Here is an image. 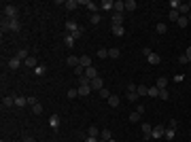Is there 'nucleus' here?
<instances>
[{
	"label": "nucleus",
	"instance_id": "1",
	"mask_svg": "<svg viewBox=\"0 0 191 142\" xmlns=\"http://www.w3.org/2000/svg\"><path fill=\"white\" fill-rule=\"evenodd\" d=\"M17 15H19V9L15 4H4V17L7 19H15Z\"/></svg>",
	"mask_w": 191,
	"mask_h": 142
},
{
	"label": "nucleus",
	"instance_id": "2",
	"mask_svg": "<svg viewBox=\"0 0 191 142\" xmlns=\"http://www.w3.org/2000/svg\"><path fill=\"white\" fill-rule=\"evenodd\" d=\"M164 134H166V125H155L153 131H151V138L159 140V138H164Z\"/></svg>",
	"mask_w": 191,
	"mask_h": 142
},
{
	"label": "nucleus",
	"instance_id": "3",
	"mask_svg": "<svg viewBox=\"0 0 191 142\" xmlns=\"http://www.w3.org/2000/svg\"><path fill=\"white\" fill-rule=\"evenodd\" d=\"M140 130H142L144 138L149 140V138H151V131H153V125H151V123H142V125H140Z\"/></svg>",
	"mask_w": 191,
	"mask_h": 142
},
{
	"label": "nucleus",
	"instance_id": "4",
	"mask_svg": "<svg viewBox=\"0 0 191 142\" xmlns=\"http://www.w3.org/2000/svg\"><path fill=\"white\" fill-rule=\"evenodd\" d=\"M110 21H113V25H123V15H121V13H113V15H110Z\"/></svg>",
	"mask_w": 191,
	"mask_h": 142
},
{
	"label": "nucleus",
	"instance_id": "5",
	"mask_svg": "<svg viewBox=\"0 0 191 142\" xmlns=\"http://www.w3.org/2000/svg\"><path fill=\"white\" fill-rule=\"evenodd\" d=\"M9 30H13V32H19V30H21V24H19L17 17H15V19H9Z\"/></svg>",
	"mask_w": 191,
	"mask_h": 142
},
{
	"label": "nucleus",
	"instance_id": "6",
	"mask_svg": "<svg viewBox=\"0 0 191 142\" xmlns=\"http://www.w3.org/2000/svg\"><path fill=\"white\" fill-rule=\"evenodd\" d=\"M74 43H77V38H74L72 34H68V32H66V36H64V45H66L68 49H72V47H74Z\"/></svg>",
	"mask_w": 191,
	"mask_h": 142
},
{
	"label": "nucleus",
	"instance_id": "7",
	"mask_svg": "<svg viewBox=\"0 0 191 142\" xmlns=\"http://www.w3.org/2000/svg\"><path fill=\"white\" fill-rule=\"evenodd\" d=\"M79 66H83V68H91V57H89V55H81V57H79Z\"/></svg>",
	"mask_w": 191,
	"mask_h": 142
},
{
	"label": "nucleus",
	"instance_id": "8",
	"mask_svg": "<svg viewBox=\"0 0 191 142\" xmlns=\"http://www.w3.org/2000/svg\"><path fill=\"white\" fill-rule=\"evenodd\" d=\"M100 9H102V11H113V9H115V2H113V0H102V2H100Z\"/></svg>",
	"mask_w": 191,
	"mask_h": 142
},
{
	"label": "nucleus",
	"instance_id": "9",
	"mask_svg": "<svg viewBox=\"0 0 191 142\" xmlns=\"http://www.w3.org/2000/svg\"><path fill=\"white\" fill-rule=\"evenodd\" d=\"M106 102H108V106H110V108H117V106H119V102H121V98H119V95H113V94H110V98H108Z\"/></svg>",
	"mask_w": 191,
	"mask_h": 142
},
{
	"label": "nucleus",
	"instance_id": "10",
	"mask_svg": "<svg viewBox=\"0 0 191 142\" xmlns=\"http://www.w3.org/2000/svg\"><path fill=\"white\" fill-rule=\"evenodd\" d=\"M2 106H4V108L15 106V95H7V98H2Z\"/></svg>",
	"mask_w": 191,
	"mask_h": 142
},
{
	"label": "nucleus",
	"instance_id": "11",
	"mask_svg": "<svg viewBox=\"0 0 191 142\" xmlns=\"http://www.w3.org/2000/svg\"><path fill=\"white\" fill-rule=\"evenodd\" d=\"M49 127H53V130L60 127V117H58V115H51V117H49Z\"/></svg>",
	"mask_w": 191,
	"mask_h": 142
},
{
	"label": "nucleus",
	"instance_id": "12",
	"mask_svg": "<svg viewBox=\"0 0 191 142\" xmlns=\"http://www.w3.org/2000/svg\"><path fill=\"white\" fill-rule=\"evenodd\" d=\"M19 64H21V59L17 57V55L9 59V68H11V70H17V68H19Z\"/></svg>",
	"mask_w": 191,
	"mask_h": 142
},
{
	"label": "nucleus",
	"instance_id": "13",
	"mask_svg": "<svg viewBox=\"0 0 191 142\" xmlns=\"http://www.w3.org/2000/svg\"><path fill=\"white\" fill-rule=\"evenodd\" d=\"M91 91H94L91 85H79V95H89Z\"/></svg>",
	"mask_w": 191,
	"mask_h": 142
},
{
	"label": "nucleus",
	"instance_id": "14",
	"mask_svg": "<svg viewBox=\"0 0 191 142\" xmlns=\"http://www.w3.org/2000/svg\"><path fill=\"white\" fill-rule=\"evenodd\" d=\"M123 11H125V2H123V0H117V2H115L113 13H121V15H123Z\"/></svg>",
	"mask_w": 191,
	"mask_h": 142
},
{
	"label": "nucleus",
	"instance_id": "15",
	"mask_svg": "<svg viewBox=\"0 0 191 142\" xmlns=\"http://www.w3.org/2000/svg\"><path fill=\"white\" fill-rule=\"evenodd\" d=\"M85 76H87L89 81H94L96 76H98V70H96L94 66H91V68H85Z\"/></svg>",
	"mask_w": 191,
	"mask_h": 142
},
{
	"label": "nucleus",
	"instance_id": "16",
	"mask_svg": "<svg viewBox=\"0 0 191 142\" xmlns=\"http://www.w3.org/2000/svg\"><path fill=\"white\" fill-rule=\"evenodd\" d=\"M91 89H98V91H100V89H104V83H102V79H100V76H96L94 81H91Z\"/></svg>",
	"mask_w": 191,
	"mask_h": 142
},
{
	"label": "nucleus",
	"instance_id": "17",
	"mask_svg": "<svg viewBox=\"0 0 191 142\" xmlns=\"http://www.w3.org/2000/svg\"><path fill=\"white\" fill-rule=\"evenodd\" d=\"M155 87H157V89H166V87H168V79H166V76H159V79L155 81Z\"/></svg>",
	"mask_w": 191,
	"mask_h": 142
},
{
	"label": "nucleus",
	"instance_id": "18",
	"mask_svg": "<svg viewBox=\"0 0 191 142\" xmlns=\"http://www.w3.org/2000/svg\"><path fill=\"white\" fill-rule=\"evenodd\" d=\"M100 21H102V15H100V13H94V15H89V24H91V25H98Z\"/></svg>",
	"mask_w": 191,
	"mask_h": 142
},
{
	"label": "nucleus",
	"instance_id": "19",
	"mask_svg": "<svg viewBox=\"0 0 191 142\" xmlns=\"http://www.w3.org/2000/svg\"><path fill=\"white\" fill-rule=\"evenodd\" d=\"M77 30H79V25L74 24V21H66V32H68V34H74Z\"/></svg>",
	"mask_w": 191,
	"mask_h": 142
},
{
	"label": "nucleus",
	"instance_id": "20",
	"mask_svg": "<svg viewBox=\"0 0 191 142\" xmlns=\"http://www.w3.org/2000/svg\"><path fill=\"white\" fill-rule=\"evenodd\" d=\"M174 134H176V127H166L164 138H166V140H174Z\"/></svg>",
	"mask_w": 191,
	"mask_h": 142
},
{
	"label": "nucleus",
	"instance_id": "21",
	"mask_svg": "<svg viewBox=\"0 0 191 142\" xmlns=\"http://www.w3.org/2000/svg\"><path fill=\"white\" fill-rule=\"evenodd\" d=\"M110 138H113L110 130H102V131H100V140H102V142H108Z\"/></svg>",
	"mask_w": 191,
	"mask_h": 142
},
{
	"label": "nucleus",
	"instance_id": "22",
	"mask_svg": "<svg viewBox=\"0 0 191 142\" xmlns=\"http://www.w3.org/2000/svg\"><path fill=\"white\" fill-rule=\"evenodd\" d=\"M66 64H68L70 68H77V66H79V57H74V55H70V57H66Z\"/></svg>",
	"mask_w": 191,
	"mask_h": 142
},
{
	"label": "nucleus",
	"instance_id": "23",
	"mask_svg": "<svg viewBox=\"0 0 191 142\" xmlns=\"http://www.w3.org/2000/svg\"><path fill=\"white\" fill-rule=\"evenodd\" d=\"M68 11H74L77 7H79V0H66V4H64Z\"/></svg>",
	"mask_w": 191,
	"mask_h": 142
},
{
	"label": "nucleus",
	"instance_id": "24",
	"mask_svg": "<svg viewBox=\"0 0 191 142\" xmlns=\"http://www.w3.org/2000/svg\"><path fill=\"white\" fill-rule=\"evenodd\" d=\"M149 64H153V66H157V64H159V62H161V57H159V55H157V53H151V55H149Z\"/></svg>",
	"mask_w": 191,
	"mask_h": 142
},
{
	"label": "nucleus",
	"instance_id": "25",
	"mask_svg": "<svg viewBox=\"0 0 191 142\" xmlns=\"http://www.w3.org/2000/svg\"><path fill=\"white\" fill-rule=\"evenodd\" d=\"M113 34L115 36H123L125 34V28H123V25H113Z\"/></svg>",
	"mask_w": 191,
	"mask_h": 142
},
{
	"label": "nucleus",
	"instance_id": "26",
	"mask_svg": "<svg viewBox=\"0 0 191 142\" xmlns=\"http://www.w3.org/2000/svg\"><path fill=\"white\" fill-rule=\"evenodd\" d=\"M45 72H47V66H43V64H38V66L34 68V74H36V76H43Z\"/></svg>",
	"mask_w": 191,
	"mask_h": 142
},
{
	"label": "nucleus",
	"instance_id": "27",
	"mask_svg": "<svg viewBox=\"0 0 191 142\" xmlns=\"http://www.w3.org/2000/svg\"><path fill=\"white\" fill-rule=\"evenodd\" d=\"M176 25H179V28H187V25H189V17H185V15H180V19H179V21H176Z\"/></svg>",
	"mask_w": 191,
	"mask_h": 142
},
{
	"label": "nucleus",
	"instance_id": "28",
	"mask_svg": "<svg viewBox=\"0 0 191 142\" xmlns=\"http://www.w3.org/2000/svg\"><path fill=\"white\" fill-rule=\"evenodd\" d=\"M136 94L138 95H149V87H147V85H138V87H136Z\"/></svg>",
	"mask_w": 191,
	"mask_h": 142
},
{
	"label": "nucleus",
	"instance_id": "29",
	"mask_svg": "<svg viewBox=\"0 0 191 142\" xmlns=\"http://www.w3.org/2000/svg\"><path fill=\"white\" fill-rule=\"evenodd\" d=\"M28 104V98H19V95H15V106H26Z\"/></svg>",
	"mask_w": 191,
	"mask_h": 142
},
{
	"label": "nucleus",
	"instance_id": "30",
	"mask_svg": "<svg viewBox=\"0 0 191 142\" xmlns=\"http://www.w3.org/2000/svg\"><path fill=\"white\" fill-rule=\"evenodd\" d=\"M119 55H121V49H117V47L108 49V57H113V59H115V57H119Z\"/></svg>",
	"mask_w": 191,
	"mask_h": 142
},
{
	"label": "nucleus",
	"instance_id": "31",
	"mask_svg": "<svg viewBox=\"0 0 191 142\" xmlns=\"http://www.w3.org/2000/svg\"><path fill=\"white\" fill-rule=\"evenodd\" d=\"M26 66H28V68H32V70H34L36 66H38V62H36V57H28V59H26Z\"/></svg>",
	"mask_w": 191,
	"mask_h": 142
},
{
	"label": "nucleus",
	"instance_id": "32",
	"mask_svg": "<svg viewBox=\"0 0 191 142\" xmlns=\"http://www.w3.org/2000/svg\"><path fill=\"white\" fill-rule=\"evenodd\" d=\"M136 7H138V4H136L134 0H125V11H136Z\"/></svg>",
	"mask_w": 191,
	"mask_h": 142
},
{
	"label": "nucleus",
	"instance_id": "33",
	"mask_svg": "<svg viewBox=\"0 0 191 142\" xmlns=\"http://www.w3.org/2000/svg\"><path fill=\"white\" fill-rule=\"evenodd\" d=\"M168 17H170V21H174V24H176V21L180 19V13H179V11H170V15H168Z\"/></svg>",
	"mask_w": 191,
	"mask_h": 142
},
{
	"label": "nucleus",
	"instance_id": "34",
	"mask_svg": "<svg viewBox=\"0 0 191 142\" xmlns=\"http://www.w3.org/2000/svg\"><path fill=\"white\" fill-rule=\"evenodd\" d=\"M179 13H180V15H185V17H187V15H189V4H185V2H183V4L179 7Z\"/></svg>",
	"mask_w": 191,
	"mask_h": 142
},
{
	"label": "nucleus",
	"instance_id": "35",
	"mask_svg": "<svg viewBox=\"0 0 191 142\" xmlns=\"http://www.w3.org/2000/svg\"><path fill=\"white\" fill-rule=\"evenodd\" d=\"M140 117H142V112H138V110H136V112H132V115H130V121H132V123H138Z\"/></svg>",
	"mask_w": 191,
	"mask_h": 142
},
{
	"label": "nucleus",
	"instance_id": "36",
	"mask_svg": "<svg viewBox=\"0 0 191 142\" xmlns=\"http://www.w3.org/2000/svg\"><path fill=\"white\" fill-rule=\"evenodd\" d=\"M0 30H2V34H4V32H9V19H7V17H2V24H0Z\"/></svg>",
	"mask_w": 191,
	"mask_h": 142
},
{
	"label": "nucleus",
	"instance_id": "37",
	"mask_svg": "<svg viewBox=\"0 0 191 142\" xmlns=\"http://www.w3.org/2000/svg\"><path fill=\"white\" fill-rule=\"evenodd\" d=\"M98 57L106 59V57H108V49H104V47H100V49H98Z\"/></svg>",
	"mask_w": 191,
	"mask_h": 142
},
{
	"label": "nucleus",
	"instance_id": "38",
	"mask_svg": "<svg viewBox=\"0 0 191 142\" xmlns=\"http://www.w3.org/2000/svg\"><path fill=\"white\" fill-rule=\"evenodd\" d=\"M89 136H94V138H98V136H100V130H98L96 125H89Z\"/></svg>",
	"mask_w": 191,
	"mask_h": 142
},
{
	"label": "nucleus",
	"instance_id": "39",
	"mask_svg": "<svg viewBox=\"0 0 191 142\" xmlns=\"http://www.w3.org/2000/svg\"><path fill=\"white\" fill-rule=\"evenodd\" d=\"M166 32H168L166 24H157V34H166Z\"/></svg>",
	"mask_w": 191,
	"mask_h": 142
},
{
	"label": "nucleus",
	"instance_id": "40",
	"mask_svg": "<svg viewBox=\"0 0 191 142\" xmlns=\"http://www.w3.org/2000/svg\"><path fill=\"white\" fill-rule=\"evenodd\" d=\"M17 57H19V59H24V62H26V59L30 57V55H28V49H21V51L17 53Z\"/></svg>",
	"mask_w": 191,
	"mask_h": 142
},
{
	"label": "nucleus",
	"instance_id": "41",
	"mask_svg": "<svg viewBox=\"0 0 191 142\" xmlns=\"http://www.w3.org/2000/svg\"><path fill=\"white\" fill-rule=\"evenodd\" d=\"M149 95H151V98H157V95H159V89H157L155 85H153V87H149Z\"/></svg>",
	"mask_w": 191,
	"mask_h": 142
},
{
	"label": "nucleus",
	"instance_id": "42",
	"mask_svg": "<svg viewBox=\"0 0 191 142\" xmlns=\"http://www.w3.org/2000/svg\"><path fill=\"white\" fill-rule=\"evenodd\" d=\"M138 98H140V95L136 94V91H128V100H130V102H136Z\"/></svg>",
	"mask_w": 191,
	"mask_h": 142
},
{
	"label": "nucleus",
	"instance_id": "43",
	"mask_svg": "<svg viewBox=\"0 0 191 142\" xmlns=\"http://www.w3.org/2000/svg\"><path fill=\"white\" fill-rule=\"evenodd\" d=\"M32 112H34V115H40V112H43V106H40V102H36L34 106H32Z\"/></svg>",
	"mask_w": 191,
	"mask_h": 142
},
{
	"label": "nucleus",
	"instance_id": "44",
	"mask_svg": "<svg viewBox=\"0 0 191 142\" xmlns=\"http://www.w3.org/2000/svg\"><path fill=\"white\" fill-rule=\"evenodd\" d=\"M100 98H104V100H108V98H110V91H108L106 87H104V89H100Z\"/></svg>",
	"mask_w": 191,
	"mask_h": 142
},
{
	"label": "nucleus",
	"instance_id": "45",
	"mask_svg": "<svg viewBox=\"0 0 191 142\" xmlns=\"http://www.w3.org/2000/svg\"><path fill=\"white\" fill-rule=\"evenodd\" d=\"M79 85H91V81L83 74V76H79Z\"/></svg>",
	"mask_w": 191,
	"mask_h": 142
},
{
	"label": "nucleus",
	"instance_id": "46",
	"mask_svg": "<svg viewBox=\"0 0 191 142\" xmlns=\"http://www.w3.org/2000/svg\"><path fill=\"white\" fill-rule=\"evenodd\" d=\"M68 100H74V98H77V95H79V89H70V91H68Z\"/></svg>",
	"mask_w": 191,
	"mask_h": 142
},
{
	"label": "nucleus",
	"instance_id": "47",
	"mask_svg": "<svg viewBox=\"0 0 191 142\" xmlns=\"http://www.w3.org/2000/svg\"><path fill=\"white\" fill-rule=\"evenodd\" d=\"M159 98H161V100H168V98H170L168 89H159Z\"/></svg>",
	"mask_w": 191,
	"mask_h": 142
},
{
	"label": "nucleus",
	"instance_id": "48",
	"mask_svg": "<svg viewBox=\"0 0 191 142\" xmlns=\"http://www.w3.org/2000/svg\"><path fill=\"white\" fill-rule=\"evenodd\" d=\"M179 64H189V59H187L185 53H180V55H179Z\"/></svg>",
	"mask_w": 191,
	"mask_h": 142
},
{
	"label": "nucleus",
	"instance_id": "49",
	"mask_svg": "<svg viewBox=\"0 0 191 142\" xmlns=\"http://www.w3.org/2000/svg\"><path fill=\"white\" fill-rule=\"evenodd\" d=\"M151 53H153V51H151V49H149V47H144V49H142V55H144V57H149Z\"/></svg>",
	"mask_w": 191,
	"mask_h": 142
},
{
	"label": "nucleus",
	"instance_id": "50",
	"mask_svg": "<svg viewBox=\"0 0 191 142\" xmlns=\"http://www.w3.org/2000/svg\"><path fill=\"white\" fill-rule=\"evenodd\" d=\"M34 104H36V98L30 95V98H28V106H34Z\"/></svg>",
	"mask_w": 191,
	"mask_h": 142
},
{
	"label": "nucleus",
	"instance_id": "51",
	"mask_svg": "<svg viewBox=\"0 0 191 142\" xmlns=\"http://www.w3.org/2000/svg\"><path fill=\"white\" fill-rule=\"evenodd\" d=\"M85 142H102V140H98V138H94V136H87V140Z\"/></svg>",
	"mask_w": 191,
	"mask_h": 142
},
{
	"label": "nucleus",
	"instance_id": "52",
	"mask_svg": "<svg viewBox=\"0 0 191 142\" xmlns=\"http://www.w3.org/2000/svg\"><path fill=\"white\" fill-rule=\"evenodd\" d=\"M136 87H138V85H134V83H130V85H128V91H136Z\"/></svg>",
	"mask_w": 191,
	"mask_h": 142
},
{
	"label": "nucleus",
	"instance_id": "53",
	"mask_svg": "<svg viewBox=\"0 0 191 142\" xmlns=\"http://www.w3.org/2000/svg\"><path fill=\"white\" fill-rule=\"evenodd\" d=\"M185 55H187V59L191 62V47H187V51H185Z\"/></svg>",
	"mask_w": 191,
	"mask_h": 142
},
{
	"label": "nucleus",
	"instance_id": "54",
	"mask_svg": "<svg viewBox=\"0 0 191 142\" xmlns=\"http://www.w3.org/2000/svg\"><path fill=\"white\" fill-rule=\"evenodd\" d=\"M24 142H36V140L32 138V136H28V138H24Z\"/></svg>",
	"mask_w": 191,
	"mask_h": 142
},
{
	"label": "nucleus",
	"instance_id": "55",
	"mask_svg": "<svg viewBox=\"0 0 191 142\" xmlns=\"http://www.w3.org/2000/svg\"><path fill=\"white\" fill-rule=\"evenodd\" d=\"M187 17H189V21H191V11H189V15H187Z\"/></svg>",
	"mask_w": 191,
	"mask_h": 142
},
{
	"label": "nucleus",
	"instance_id": "56",
	"mask_svg": "<svg viewBox=\"0 0 191 142\" xmlns=\"http://www.w3.org/2000/svg\"><path fill=\"white\" fill-rule=\"evenodd\" d=\"M108 142H117V140H113V138H110V140H108Z\"/></svg>",
	"mask_w": 191,
	"mask_h": 142
},
{
	"label": "nucleus",
	"instance_id": "57",
	"mask_svg": "<svg viewBox=\"0 0 191 142\" xmlns=\"http://www.w3.org/2000/svg\"><path fill=\"white\" fill-rule=\"evenodd\" d=\"M187 4H189V11H191V2H187Z\"/></svg>",
	"mask_w": 191,
	"mask_h": 142
},
{
	"label": "nucleus",
	"instance_id": "58",
	"mask_svg": "<svg viewBox=\"0 0 191 142\" xmlns=\"http://www.w3.org/2000/svg\"><path fill=\"white\" fill-rule=\"evenodd\" d=\"M49 142H51V140H49Z\"/></svg>",
	"mask_w": 191,
	"mask_h": 142
}]
</instances>
